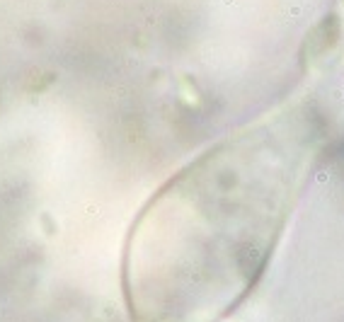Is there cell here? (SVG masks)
Masks as SVG:
<instances>
[{
	"label": "cell",
	"instance_id": "1",
	"mask_svg": "<svg viewBox=\"0 0 344 322\" xmlns=\"http://www.w3.org/2000/svg\"><path fill=\"white\" fill-rule=\"evenodd\" d=\"M315 138V114L301 104L208 150L150 201L136 252L172 257L175 271H228L230 283L240 271L247 281L279 235Z\"/></svg>",
	"mask_w": 344,
	"mask_h": 322
},
{
	"label": "cell",
	"instance_id": "2",
	"mask_svg": "<svg viewBox=\"0 0 344 322\" xmlns=\"http://www.w3.org/2000/svg\"><path fill=\"white\" fill-rule=\"evenodd\" d=\"M342 15H344V0H342Z\"/></svg>",
	"mask_w": 344,
	"mask_h": 322
}]
</instances>
